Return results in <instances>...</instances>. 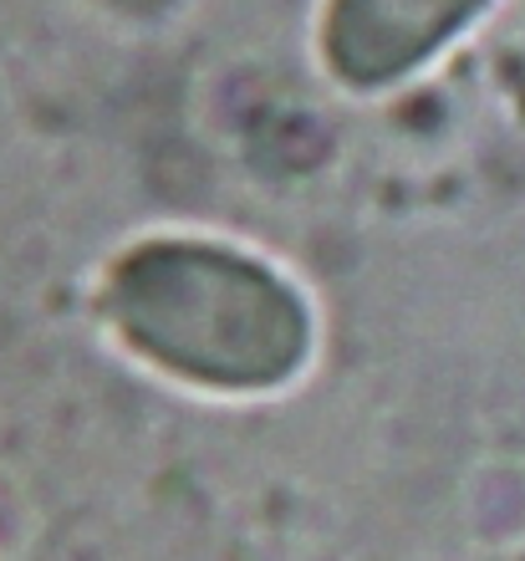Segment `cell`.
<instances>
[{"label": "cell", "mask_w": 525, "mask_h": 561, "mask_svg": "<svg viewBox=\"0 0 525 561\" xmlns=\"http://www.w3.org/2000/svg\"><path fill=\"white\" fill-rule=\"evenodd\" d=\"M480 0H342L336 57L357 77H388L438 46Z\"/></svg>", "instance_id": "1"}]
</instances>
